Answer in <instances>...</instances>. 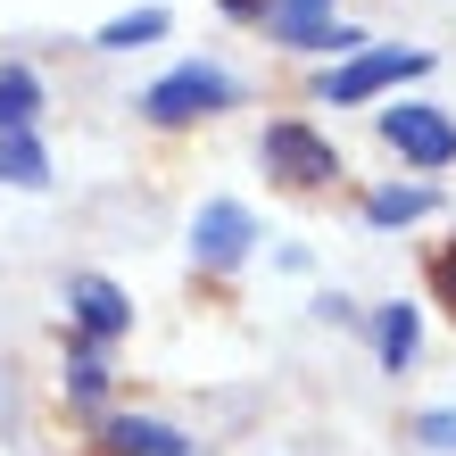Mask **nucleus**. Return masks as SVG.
<instances>
[{
	"instance_id": "2eb2a0df",
	"label": "nucleus",
	"mask_w": 456,
	"mask_h": 456,
	"mask_svg": "<svg viewBox=\"0 0 456 456\" xmlns=\"http://www.w3.org/2000/svg\"><path fill=\"white\" fill-rule=\"evenodd\" d=\"M415 440L440 448V456H456V407H423V415H415Z\"/></svg>"
},
{
	"instance_id": "f8f14e48",
	"label": "nucleus",
	"mask_w": 456,
	"mask_h": 456,
	"mask_svg": "<svg viewBox=\"0 0 456 456\" xmlns=\"http://www.w3.org/2000/svg\"><path fill=\"white\" fill-rule=\"evenodd\" d=\"M34 117H42V75L25 59H9L0 67V133H25Z\"/></svg>"
},
{
	"instance_id": "1a4fd4ad",
	"label": "nucleus",
	"mask_w": 456,
	"mask_h": 456,
	"mask_svg": "<svg viewBox=\"0 0 456 456\" xmlns=\"http://www.w3.org/2000/svg\"><path fill=\"white\" fill-rule=\"evenodd\" d=\"M415 348H423V307H415V299L373 307V357H382V373H407Z\"/></svg>"
},
{
	"instance_id": "39448f33",
	"label": "nucleus",
	"mask_w": 456,
	"mask_h": 456,
	"mask_svg": "<svg viewBox=\"0 0 456 456\" xmlns=\"http://www.w3.org/2000/svg\"><path fill=\"white\" fill-rule=\"evenodd\" d=\"M415 75H432V50H357L348 67L324 75V109H357V100L390 92V84H415Z\"/></svg>"
},
{
	"instance_id": "f3484780",
	"label": "nucleus",
	"mask_w": 456,
	"mask_h": 456,
	"mask_svg": "<svg viewBox=\"0 0 456 456\" xmlns=\"http://www.w3.org/2000/svg\"><path fill=\"white\" fill-rule=\"evenodd\" d=\"M432 290H440L448 315H456V249H440V257H432Z\"/></svg>"
},
{
	"instance_id": "6e6552de",
	"label": "nucleus",
	"mask_w": 456,
	"mask_h": 456,
	"mask_svg": "<svg viewBox=\"0 0 456 456\" xmlns=\"http://www.w3.org/2000/svg\"><path fill=\"white\" fill-rule=\"evenodd\" d=\"M100 456H200L191 432H175V423H158V415H100Z\"/></svg>"
},
{
	"instance_id": "a211bd4d",
	"label": "nucleus",
	"mask_w": 456,
	"mask_h": 456,
	"mask_svg": "<svg viewBox=\"0 0 456 456\" xmlns=\"http://www.w3.org/2000/svg\"><path fill=\"white\" fill-rule=\"evenodd\" d=\"M224 17H265V0H224Z\"/></svg>"
},
{
	"instance_id": "423d86ee",
	"label": "nucleus",
	"mask_w": 456,
	"mask_h": 456,
	"mask_svg": "<svg viewBox=\"0 0 456 456\" xmlns=\"http://www.w3.org/2000/svg\"><path fill=\"white\" fill-rule=\"evenodd\" d=\"M249 249H257V216H249V208H240V200H200V216H191V265L232 274Z\"/></svg>"
},
{
	"instance_id": "f03ea898",
	"label": "nucleus",
	"mask_w": 456,
	"mask_h": 456,
	"mask_svg": "<svg viewBox=\"0 0 456 456\" xmlns=\"http://www.w3.org/2000/svg\"><path fill=\"white\" fill-rule=\"evenodd\" d=\"M257 167L282 183V191H332L340 183V150L324 142L315 125H299V117H274L257 133Z\"/></svg>"
},
{
	"instance_id": "4468645a",
	"label": "nucleus",
	"mask_w": 456,
	"mask_h": 456,
	"mask_svg": "<svg viewBox=\"0 0 456 456\" xmlns=\"http://www.w3.org/2000/svg\"><path fill=\"white\" fill-rule=\"evenodd\" d=\"M167 9H125V17H109V25H100V34H92V50H142V42H158V34H167Z\"/></svg>"
},
{
	"instance_id": "f257e3e1",
	"label": "nucleus",
	"mask_w": 456,
	"mask_h": 456,
	"mask_svg": "<svg viewBox=\"0 0 456 456\" xmlns=\"http://www.w3.org/2000/svg\"><path fill=\"white\" fill-rule=\"evenodd\" d=\"M158 133H183V125H208V117H224V109H240V75L232 67H216V59H183V67H167L158 84L133 100Z\"/></svg>"
},
{
	"instance_id": "7ed1b4c3",
	"label": "nucleus",
	"mask_w": 456,
	"mask_h": 456,
	"mask_svg": "<svg viewBox=\"0 0 456 456\" xmlns=\"http://www.w3.org/2000/svg\"><path fill=\"white\" fill-rule=\"evenodd\" d=\"M373 125H382V142L407 158V167H423V175H432V167H456V117L432 109V100H390Z\"/></svg>"
},
{
	"instance_id": "ddd939ff",
	"label": "nucleus",
	"mask_w": 456,
	"mask_h": 456,
	"mask_svg": "<svg viewBox=\"0 0 456 456\" xmlns=\"http://www.w3.org/2000/svg\"><path fill=\"white\" fill-rule=\"evenodd\" d=\"M67 398L75 407H100L109 398V348H92V340L67 348Z\"/></svg>"
},
{
	"instance_id": "0eeeda50",
	"label": "nucleus",
	"mask_w": 456,
	"mask_h": 456,
	"mask_svg": "<svg viewBox=\"0 0 456 456\" xmlns=\"http://www.w3.org/2000/svg\"><path fill=\"white\" fill-rule=\"evenodd\" d=\"M67 324H75V340H92V348L125 340V332H133L125 282H109V274H67Z\"/></svg>"
},
{
	"instance_id": "9d476101",
	"label": "nucleus",
	"mask_w": 456,
	"mask_h": 456,
	"mask_svg": "<svg viewBox=\"0 0 456 456\" xmlns=\"http://www.w3.org/2000/svg\"><path fill=\"white\" fill-rule=\"evenodd\" d=\"M0 183H9V191H50V150H42L34 125L0 133Z\"/></svg>"
},
{
	"instance_id": "9b49d317",
	"label": "nucleus",
	"mask_w": 456,
	"mask_h": 456,
	"mask_svg": "<svg viewBox=\"0 0 456 456\" xmlns=\"http://www.w3.org/2000/svg\"><path fill=\"white\" fill-rule=\"evenodd\" d=\"M432 208H440V191H432V183H382V191H365V224H423V216H432Z\"/></svg>"
},
{
	"instance_id": "dca6fc26",
	"label": "nucleus",
	"mask_w": 456,
	"mask_h": 456,
	"mask_svg": "<svg viewBox=\"0 0 456 456\" xmlns=\"http://www.w3.org/2000/svg\"><path fill=\"white\" fill-rule=\"evenodd\" d=\"M315 315H324V324H357V299H348V290H315Z\"/></svg>"
},
{
	"instance_id": "20e7f679",
	"label": "nucleus",
	"mask_w": 456,
	"mask_h": 456,
	"mask_svg": "<svg viewBox=\"0 0 456 456\" xmlns=\"http://www.w3.org/2000/svg\"><path fill=\"white\" fill-rule=\"evenodd\" d=\"M265 34L274 42H290V50H332V59H357V50L373 42L365 25H340L332 17V0H265Z\"/></svg>"
}]
</instances>
